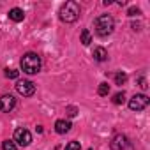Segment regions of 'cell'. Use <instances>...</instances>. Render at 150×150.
Masks as SVG:
<instances>
[{
    "instance_id": "1",
    "label": "cell",
    "mask_w": 150,
    "mask_h": 150,
    "mask_svg": "<svg viewBox=\"0 0 150 150\" xmlns=\"http://www.w3.org/2000/svg\"><path fill=\"white\" fill-rule=\"evenodd\" d=\"M94 27H96V34L99 37H108L113 32V28H115V20L110 14H103V16H99L96 20Z\"/></svg>"
},
{
    "instance_id": "2",
    "label": "cell",
    "mask_w": 150,
    "mask_h": 150,
    "mask_svg": "<svg viewBox=\"0 0 150 150\" xmlns=\"http://www.w3.org/2000/svg\"><path fill=\"white\" fill-rule=\"evenodd\" d=\"M60 20L65 21V23H74L78 18H80V6L76 2H65L62 7H60Z\"/></svg>"
},
{
    "instance_id": "3",
    "label": "cell",
    "mask_w": 150,
    "mask_h": 150,
    "mask_svg": "<svg viewBox=\"0 0 150 150\" xmlns=\"http://www.w3.org/2000/svg\"><path fill=\"white\" fill-rule=\"evenodd\" d=\"M21 69L27 74H35L41 69V57L37 53H27L21 57Z\"/></svg>"
},
{
    "instance_id": "4",
    "label": "cell",
    "mask_w": 150,
    "mask_h": 150,
    "mask_svg": "<svg viewBox=\"0 0 150 150\" xmlns=\"http://www.w3.org/2000/svg\"><path fill=\"white\" fill-rule=\"evenodd\" d=\"M148 103H150V99H148L145 94H136V96H132V99L129 101V108H131L132 111H143V110L148 106Z\"/></svg>"
},
{
    "instance_id": "5",
    "label": "cell",
    "mask_w": 150,
    "mask_h": 150,
    "mask_svg": "<svg viewBox=\"0 0 150 150\" xmlns=\"http://www.w3.org/2000/svg\"><path fill=\"white\" fill-rule=\"evenodd\" d=\"M14 141H16L18 145H21V146H28V145L32 143V134H30L27 129L20 127V129L14 131Z\"/></svg>"
},
{
    "instance_id": "6",
    "label": "cell",
    "mask_w": 150,
    "mask_h": 150,
    "mask_svg": "<svg viewBox=\"0 0 150 150\" xmlns=\"http://www.w3.org/2000/svg\"><path fill=\"white\" fill-rule=\"evenodd\" d=\"M16 90H18V94H21L25 97H30L35 92V85L32 81H28V80H23V81H18L16 83Z\"/></svg>"
},
{
    "instance_id": "7",
    "label": "cell",
    "mask_w": 150,
    "mask_h": 150,
    "mask_svg": "<svg viewBox=\"0 0 150 150\" xmlns=\"http://www.w3.org/2000/svg\"><path fill=\"white\" fill-rule=\"evenodd\" d=\"M14 106H16V99L13 96H2L0 97V111L9 113Z\"/></svg>"
},
{
    "instance_id": "8",
    "label": "cell",
    "mask_w": 150,
    "mask_h": 150,
    "mask_svg": "<svg viewBox=\"0 0 150 150\" xmlns=\"http://www.w3.org/2000/svg\"><path fill=\"white\" fill-rule=\"evenodd\" d=\"M125 146H129L127 136H124V134H117V136L111 139V150H124Z\"/></svg>"
},
{
    "instance_id": "9",
    "label": "cell",
    "mask_w": 150,
    "mask_h": 150,
    "mask_svg": "<svg viewBox=\"0 0 150 150\" xmlns=\"http://www.w3.org/2000/svg\"><path fill=\"white\" fill-rule=\"evenodd\" d=\"M71 122L69 120H57L55 122V131L58 132V134H65V132H69L71 131Z\"/></svg>"
},
{
    "instance_id": "10",
    "label": "cell",
    "mask_w": 150,
    "mask_h": 150,
    "mask_svg": "<svg viewBox=\"0 0 150 150\" xmlns=\"http://www.w3.org/2000/svg\"><path fill=\"white\" fill-rule=\"evenodd\" d=\"M23 18H25L23 9L14 7V9H11V11H9V20H13V21H23Z\"/></svg>"
},
{
    "instance_id": "11",
    "label": "cell",
    "mask_w": 150,
    "mask_h": 150,
    "mask_svg": "<svg viewBox=\"0 0 150 150\" xmlns=\"http://www.w3.org/2000/svg\"><path fill=\"white\" fill-rule=\"evenodd\" d=\"M92 55H94V58H96L97 62H104V60L108 58V51H106L104 48H96Z\"/></svg>"
},
{
    "instance_id": "12",
    "label": "cell",
    "mask_w": 150,
    "mask_h": 150,
    "mask_svg": "<svg viewBox=\"0 0 150 150\" xmlns=\"http://www.w3.org/2000/svg\"><path fill=\"white\" fill-rule=\"evenodd\" d=\"M125 81H127V74H125V72L115 74V83H117V85H124Z\"/></svg>"
},
{
    "instance_id": "13",
    "label": "cell",
    "mask_w": 150,
    "mask_h": 150,
    "mask_svg": "<svg viewBox=\"0 0 150 150\" xmlns=\"http://www.w3.org/2000/svg\"><path fill=\"white\" fill-rule=\"evenodd\" d=\"M81 42H83L85 46H88V44L92 42V35H90L88 30H83V32H81Z\"/></svg>"
},
{
    "instance_id": "14",
    "label": "cell",
    "mask_w": 150,
    "mask_h": 150,
    "mask_svg": "<svg viewBox=\"0 0 150 150\" xmlns=\"http://www.w3.org/2000/svg\"><path fill=\"white\" fill-rule=\"evenodd\" d=\"M97 94H99V96H108V94H110V85H108V83H101Z\"/></svg>"
},
{
    "instance_id": "15",
    "label": "cell",
    "mask_w": 150,
    "mask_h": 150,
    "mask_svg": "<svg viewBox=\"0 0 150 150\" xmlns=\"http://www.w3.org/2000/svg\"><path fill=\"white\" fill-rule=\"evenodd\" d=\"M2 150H16V143L6 139V141H2Z\"/></svg>"
},
{
    "instance_id": "16",
    "label": "cell",
    "mask_w": 150,
    "mask_h": 150,
    "mask_svg": "<svg viewBox=\"0 0 150 150\" xmlns=\"http://www.w3.org/2000/svg\"><path fill=\"white\" fill-rule=\"evenodd\" d=\"M124 101H125V94H124V92L115 94V97H113V103H115V104H124Z\"/></svg>"
},
{
    "instance_id": "17",
    "label": "cell",
    "mask_w": 150,
    "mask_h": 150,
    "mask_svg": "<svg viewBox=\"0 0 150 150\" xmlns=\"http://www.w3.org/2000/svg\"><path fill=\"white\" fill-rule=\"evenodd\" d=\"M6 76H7L9 80H16V78L20 76V71H14V69H7V71H6Z\"/></svg>"
},
{
    "instance_id": "18",
    "label": "cell",
    "mask_w": 150,
    "mask_h": 150,
    "mask_svg": "<svg viewBox=\"0 0 150 150\" xmlns=\"http://www.w3.org/2000/svg\"><path fill=\"white\" fill-rule=\"evenodd\" d=\"M80 148H81V146H80L78 141H69L67 146H65V150H80Z\"/></svg>"
},
{
    "instance_id": "19",
    "label": "cell",
    "mask_w": 150,
    "mask_h": 150,
    "mask_svg": "<svg viewBox=\"0 0 150 150\" xmlns=\"http://www.w3.org/2000/svg\"><path fill=\"white\" fill-rule=\"evenodd\" d=\"M65 111H67V115H69V117H76V115H78V110L74 108V106H69Z\"/></svg>"
},
{
    "instance_id": "20",
    "label": "cell",
    "mask_w": 150,
    "mask_h": 150,
    "mask_svg": "<svg viewBox=\"0 0 150 150\" xmlns=\"http://www.w3.org/2000/svg\"><path fill=\"white\" fill-rule=\"evenodd\" d=\"M127 14H129V16H136V14H139V9H138V7H131V9L127 11Z\"/></svg>"
},
{
    "instance_id": "21",
    "label": "cell",
    "mask_w": 150,
    "mask_h": 150,
    "mask_svg": "<svg viewBox=\"0 0 150 150\" xmlns=\"http://www.w3.org/2000/svg\"><path fill=\"white\" fill-rule=\"evenodd\" d=\"M88 150H92V148H88Z\"/></svg>"
}]
</instances>
